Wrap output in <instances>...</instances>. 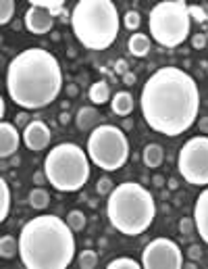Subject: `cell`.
I'll list each match as a JSON object with an SVG mask.
<instances>
[{"instance_id":"1","label":"cell","mask_w":208,"mask_h":269,"mask_svg":"<svg viewBox=\"0 0 208 269\" xmlns=\"http://www.w3.org/2000/svg\"><path fill=\"white\" fill-rule=\"evenodd\" d=\"M144 121L154 132L175 138L198 119L200 92L196 79L179 67H160L146 79L140 94Z\"/></svg>"},{"instance_id":"19","label":"cell","mask_w":208,"mask_h":269,"mask_svg":"<svg viewBox=\"0 0 208 269\" xmlns=\"http://www.w3.org/2000/svg\"><path fill=\"white\" fill-rule=\"evenodd\" d=\"M88 96H90V100L94 102V104L108 102V98H110V86H108V81H104V79L94 81V84L90 86V90H88Z\"/></svg>"},{"instance_id":"21","label":"cell","mask_w":208,"mask_h":269,"mask_svg":"<svg viewBox=\"0 0 208 269\" xmlns=\"http://www.w3.org/2000/svg\"><path fill=\"white\" fill-rule=\"evenodd\" d=\"M29 4L46 8L52 17H59L65 13V0H29Z\"/></svg>"},{"instance_id":"8","label":"cell","mask_w":208,"mask_h":269,"mask_svg":"<svg viewBox=\"0 0 208 269\" xmlns=\"http://www.w3.org/2000/svg\"><path fill=\"white\" fill-rule=\"evenodd\" d=\"M86 153L98 169L119 171L129 161V140L125 132L117 125L102 123L92 130L88 138Z\"/></svg>"},{"instance_id":"24","label":"cell","mask_w":208,"mask_h":269,"mask_svg":"<svg viewBox=\"0 0 208 269\" xmlns=\"http://www.w3.org/2000/svg\"><path fill=\"white\" fill-rule=\"evenodd\" d=\"M77 265L82 269H94L98 265V253L92 251V249H86L77 255Z\"/></svg>"},{"instance_id":"14","label":"cell","mask_w":208,"mask_h":269,"mask_svg":"<svg viewBox=\"0 0 208 269\" xmlns=\"http://www.w3.org/2000/svg\"><path fill=\"white\" fill-rule=\"evenodd\" d=\"M194 221H196V232L202 238V242L208 244V186L198 194L194 207Z\"/></svg>"},{"instance_id":"4","label":"cell","mask_w":208,"mask_h":269,"mask_svg":"<svg viewBox=\"0 0 208 269\" xmlns=\"http://www.w3.org/2000/svg\"><path fill=\"white\" fill-rule=\"evenodd\" d=\"M154 196L137 182H123L108 194L106 217L110 226L125 236H140L154 221Z\"/></svg>"},{"instance_id":"2","label":"cell","mask_w":208,"mask_h":269,"mask_svg":"<svg viewBox=\"0 0 208 269\" xmlns=\"http://www.w3.org/2000/svg\"><path fill=\"white\" fill-rule=\"evenodd\" d=\"M4 88L8 98L25 111L48 107L63 90L59 58L40 46L15 54L6 69Z\"/></svg>"},{"instance_id":"10","label":"cell","mask_w":208,"mask_h":269,"mask_svg":"<svg viewBox=\"0 0 208 269\" xmlns=\"http://www.w3.org/2000/svg\"><path fill=\"white\" fill-rule=\"evenodd\" d=\"M142 265L146 269H181L183 253L175 240L154 238L146 244L142 253Z\"/></svg>"},{"instance_id":"40","label":"cell","mask_w":208,"mask_h":269,"mask_svg":"<svg viewBox=\"0 0 208 269\" xmlns=\"http://www.w3.org/2000/svg\"><path fill=\"white\" fill-rule=\"evenodd\" d=\"M65 90H67V94H69V96H77V94H79V88H77L75 84H69Z\"/></svg>"},{"instance_id":"12","label":"cell","mask_w":208,"mask_h":269,"mask_svg":"<svg viewBox=\"0 0 208 269\" xmlns=\"http://www.w3.org/2000/svg\"><path fill=\"white\" fill-rule=\"evenodd\" d=\"M23 25H25L27 31L36 33V36H44V33H48L52 29L54 17L46 8L29 4V8L25 10V15H23Z\"/></svg>"},{"instance_id":"37","label":"cell","mask_w":208,"mask_h":269,"mask_svg":"<svg viewBox=\"0 0 208 269\" xmlns=\"http://www.w3.org/2000/svg\"><path fill=\"white\" fill-rule=\"evenodd\" d=\"M198 127H200V132H202L204 136L208 134V115L202 117V119H198Z\"/></svg>"},{"instance_id":"25","label":"cell","mask_w":208,"mask_h":269,"mask_svg":"<svg viewBox=\"0 0 208 269\" xmlns=\"http://www.w3.org/2000/svg\"><path fill=\"white\" fill-rule=\"evenodd\" d=\"M67 224L73 232H82V230H86V215L79 209H73V211L67 213Z\"/></svg>"},{"instance_id":"43","label":"cell","mask_w":208,"mask_h":269,"mask_svg":"<svg viewBox=\"0 0 208 269\" xmlns=\"http://www.w3.org/2000/svg\"><path fill=\"white\" fill-rule=\"evenodd\" d=\"M0 113H2V117H4V113H6V102H4V98H0Z\"/></svg>"},{"instance_id":"17","label":"cell","mask_w":208,"mask_h":269,"mask_svg":"<svg viewBox=\"0 0 208 269\" xmlns=\"http://www.w3.org/2000/svg\"><path fill=\"white\" fill-rule=\"evenodd\" d=\"M142 159H144V165H146V167L158 169L160 165H163V161H165V148L160 146V144H156V142H150V144L144 148Z\"/></svg>"},{"instance_id":"39","label":"cell","mask_w":208,"mask_h":269,"mask_svg":"<svg viewBox=\"0 0 208 269\" xmlns=\"http://www.w3.org/2000/svg\"><path fill=\"white\" fill-rule=\"evenodd\" d=\"M59 121H61V125H69V123H71V115H69L67 111H63L59 115Z\"/></svg>"},{"instance_id":"11","label":"cell","mask_w":208,"mask_h":269,"mask_svg":"<svg viewBox=\"0 0 208 269\" xmlns=\"http://www.w3.org/2000/svg\"><path fill=\"white\" fill-rule=\"evenodd\" d=\"M21 136H23V142H25V146L31 150V153H42L44 148H48L50 138H52L50 127L42 119H31Z\"/></svg>"},{"instance_id":"32","label":"cell","mask_w":208,"mask_h":269,"mask_svg":"<svg viewBox=\"0 0 208 269\" xmlns=\"http://www.w3.org/2000/svg\"><path fill=\"white\" fill-rule=\"evenodd\" d=\"M206 42H208L206 33H194V36H192V46H194L196 50H202L204 46H206Z\"/></svg>"},{"instance_id":"28","label":"cell","mask_w":208,"mask_h":269,"mask_svg":"<svg viewBox=\"0 0 208 269\" xmlns=\"http://www.w3.org/2000/svg\"><path fill=\"white\" fill-rule=\"evenodd\" d=\"M190 17L198 23H206L208 21V4H194L190 6Z\"/></svg>"},{"instance_id":"18","label":"cell","mask_w":208,"mask_h":269,"mask_svg":"<svg viewBox=\"0 0 208 269\" xmlns=\"http://www.w3.org/2000/svg\"><path fill=\"white\" fill-rule=\"evenodd\" d=\"M127 48H129V52L137 58H142L150 52V48H152V42H150V36H146V33H140L135 31L133 36L129 38V42H127Z\"/></svg>"},{"instance_id":"30","label":"cell","mask_w":208,"mask_h":269,"mask_svg":"<svg viewBox=\"0 0 208 269\" xmlns=\"http://www.w3.org/2000/svg\"><path fill=\"white\" fill-rule=\"evenodd\" d=\"M112 190H114V182L108 178V175H102V178L98 180V184H96V192L102 194V196H106Z\"/></svg>"},{"instance_id":"13","label":"cell","mask_w":208,"mask_h":269,"mask_svg":"<svg viewBox=\"0 0 208 269\" xmlns=\"http://www.w3.org/2000/svg\"><path fill=\"white\" fill-rule=\"evenodd\" d=\"M19 142H21V136L17 132V125L8 121L0 123V157L2 159L13 157L19 148Z\"/></svg>"},{"instance_id":"36","label":"cell","mask_w":208,"mask_h":269,"mask_svg":"<svg viewBox=\"0 0 208 269\" xmlns=\"http://www.w3.org/2000/svg\"><path fill=\"white\" fill-rule=\"evenodd\" d=\"M46 180H48V178H46L44 171H36V173H33V184H36V186H44Z\"/></svg>"},{"instance_id":"23","label":"cell","mask_w":208,"mask_h":269,"mask_svg":"<svg viewBox=\"0 0 208 269\" xmlns=\"http://www.w3.org/2000/svg\"><path fill=\"white\" fill-rule=\"evenodd\" d=\"M10 211V190H8V182L2 178L0 180V221H6Z\"/></svg>"},{"instance_id":"7","label":"cell","mask_w":208,"mask_h":269,"mask_svg":"<svg viewBox=\"0 0 208 269\" xmlns=\"http://www.w3.org/2000/svg\"><path fill=\"white\" fill-rule=\"evenodd\" d=\"M150 36L165 48L181 46L190 36L192 17L186 0H163L150 8Z\"/></svg>"},{"instance_id":"35","label":"cell","mask_w":208,"mask_h":269,"mask_svg":"<svg viewBox=\"0 0 208 269\" xmlns=\"http://www.w3.org/2000/svg\"><path fill=\"white\" fill-rule=\"evenodd\" d=\"M188 257L192 261H200L202 259V249L198 247V244H192V247L188 249Z\"/></svg>"},{"instance_id":"15","label":"cell","mask_w":208,"mask_h":269,"mask_svg":"<svg viewBox=\"0 0 208 269\" xmlns=\"http://www.w3.org/2000/svg\"><path fill=\"white\" fill-rule=\"evenodd\" d=\"M75 123L82 132H90V130H94V127H98L100 113L94 107H82L75 115Z\"/></svg>"},{"instance_id":"20","label":"cell","mask_w":208,"mask_h":269,"mask_svg":"<svg viewBox=\"0 0 208 269\" xmlns=\"http://www.w3.org/2000/svg\"><path fill=\"white\" fill-rule=\"evenodd\" d=\"M27 201H29L31 209H36V211H44V209L50 205V194H48V190H44L42 186H38V188H33L29 192Z\"/></svg>"},{"instance_id":"3","label":"cell","mask_w":208,"mask_h":269,"mask_svg":"<svg viewBox=\"0 0 208 269\" xmlns=\"http://www.w3.org/2000/svg\"><path fill=\"white\" fill-rule=\"evenodd\" d=\"M19 257L27 269H65L75 259V232L67 219L38 215L21 228Z\"/></svg>"},{"instance_id":"9","label":"cell","mask_w":208,"mask_h":269,"mask_svg":"<svg viewBox=\"0 0 208 269\" xmlns=\"http://www.w3.org/2000/svg\"><path fill=\"white\" fill-rule=\"evenodd\" d=\"M177 169L192 186H208V136H194L179 150Z\"/></svg>"},{"instance_id":"22","label":"cell","mask_w":208,"mask_h":269,"mask_svg":"<svg viewBox=\"0 0 208 269\" xmlns=\"http://www.w3.org/2000/svg\"><path fill=\"white\" fill-rule=\"evenodd\" d=\"M15 255H19V240L6 234V236L0 238V257L2 259H13Z\"/></svg>"},{"instance_id":"38","label":"cell","mask_w":208,"mask_h":269,"mask_svg":"<svg viewBox=\"0 0 208 269\" xmlns=\"http://www.w3.org/2000/svg\"><path fill=\"white\" fill-rule=\"evenodd\" d=\"M152 184L156 186V188H163V186H165V178H163V175H152Z\"/></svg>"},{"instance_id":"16","label":"cell","mask_w":208,"mask_h":269,"mask_svg":"<svg viewBox=\"0 0 208 269\" xmlns=\"http://www.w3.org/2000/svg\"><path fill=\"white\" fill-rule=\"evenodd\" d=\"M133 107H135L133 96L129 94V92H125V90L112 94V98H110V109H112L114 115H119V117H127L133 111Z\"/></svg>"},{"instance_id":"29","label":"cell","mask_w":208,"mask_h":269,"mask_svg":"<svg viewBox=\"0 0 208 269\" xmlns=\"http://www.w3.org/2000/svg\"><path fill=\"white\" fill-rule=\"evenodd\" d=\"M123 23H125V27L127 29H137L142 25V17H140V13H137V10H127L125 13V17H123Z\"/></svg>"},{"instance_id":"27","label":"cell","mask_w":208,"mask_h":269,"mask_svg":"<svg viewBox=\"0 0 208 269\" xmlns=\"http://www.w3.org/2000/svg\"><path fill=\"white\" fill-rule=\"evenodd\" d=\"M119 267H131V269H140L142 263H137L135 259H131V257H119V259H114L106 265V269H119Z\"/></svg>"},{"instance_id":"5","label":"cell","mask_w":208,"mask_h":269,"mask_svg":"<svg viewBox=\"0 0 208 269\" xmlns=\"http://www.w3.org/2000/svg\"><path fill=\"white\" fill-rule=\"evenodd\" d=\"M119 10L112 0H79L71 10V29L88 50H106L119 36Z\"/></svg>"},{"instance_id":"26","label":"cell","mask_w":208,"mask_h":269,"mask_svg":"<svg viewBox=\"0 0 208 269\" xmlns=\"http://www.w3.org/2000/svg\"><path fill=\"white\" fill-rule=\"evenodd\" d=\"M13 15H15V2L13 0H2V2H0V25L10 23Z\"/></svg>"},{"instance_id":"42","label":"cell","mask_w":208,"mask_h":269,"mask_svg":"<svg viewBox=\"0 0 208 269\" xmlns=\"http://www.w3.org/2000/svg\"><path fill=\"white\" fill-rule=\"evenodd\" d=\"M167 186H169V190H173V192H175V190L179 188V182H177L175 178H171V180L167 182Z\"/></svg>"},{"instance_id":"41","label":"cell","mask_w":208,"mask_h":269,"mask_svg":"<svg viewBox=\"0 0 208 269\" xmlns=\"http://www.w3.org/2000/svg\"><path fill=\"white\" fill-rule=\"evenodd\" d=\"M123 81H125L127 86H133V84H135V75H133L131 71H129V73H125V75H123Z\"/></svg>"},{"instance_id":"34","label":"cell","mask_w":208,"mask_h":269,"mask_svg":"<svg viewBox=\"0 0 208 269\" xmlns=\"http://www.w3.org/2000/svg\"><path fill=\"white\" fill-rule=\"evenodd\" d=\"M114 73L121 75V77H123L125 73H129V63H127L125 58H119V61L114 63Z\"/></svg>"},{"instance_id":"33","label":"cell","mask_w":208,"mask_h":269,"mask_svg":"<svg viewBox=\"0 0 208 269\" xmlns=\"http://www.w3.org/2000/svg\"><path fill=\"white\" fill-rule=\"evenodd\" d=\"M29 115H27V111H21V113H17V117H15V125L17 127H23V130H25V127L29 125Z\"/></svg>"},{"instance_id":"6","label":"cell","mask_w":208,"mask_h":269,"mask_svg":"<svg viewBox=\"0 0 208 269\" xmlns=\"http://www.w3.org/2000/svg\"><path fill=\"white\" fill-rule=\"evenodd\" d=\"M44 173L59 192H77L90 180V157L77 144L61 142L46 155Z\"/></svg>"},{"instance_id":"31","label":"cell","mask_w":208,"mask_h":269,"mask_svg":"<svg viewBox=\"0 0 208 269\" xmlns=\"http://www.w3.org/2000/svg\"><path fill=\"white\" fill-rule=\"evenodd\" d=\"M196 230V221L192 217H183L179 221V232L183 234V236H192V232Z\"/></svg>"}]
</instances>
